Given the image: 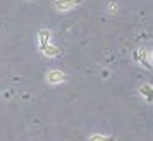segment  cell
<instances>
[{
	"label": "cell",
	"mask_w": 153,
	"mask_h": 141,
	"mask_svg": "<svg viewBox=\"0 0 153 141\" xmlns=\"http://www.w3.org/2000/svg\"><path fill=\"white\" fill-rule=\"evenodd\" d=\"M38 48L45 57H50V59H55V57L60 55V48L55 47L52 43V33L50 29H42L38 33Z\"/></svg>",
	"instance_id": "obj_1"
},
{
	"label": "cell",
	"mask_w": 153,
	"mask_h": 141,
	"mask_svg": "<svg viewBox=\"0 0 153 141\" xmlns=\"http://www.w3.org/2000/svg\"><path fill=\"white\" fill-rule=\"evenodd\" d=\"M132 57L139 65H145V69H152V52H150V48H138Z\"/></svg>",
	"instance_id": "obj_2"
},
{
	"label": "cell",
	"mask_w": 153,
	"mask_h": 141,
	"mask_svg": "<svg viewBox=\"0 0 153 141\" xmlns=\"http://www.w3.org/2000/svg\"><path fill=\"white\" fill-rule=\"evenodd\" d=\"M81 4H83V0H53V7H55L59 12L72 10V9L79 7Z\"/></svg>",
	"instance_id": "obj_3"
},
{
	"label": "cell",
	"mask_w": 153,
	"mask_h": 141,
	"mask_svg": "<svg viewBox=\"0 0 153 141\" xmlns=\"http://www.w3.org/2000/svg\"><path fill=\"white\" fill-rule=\"evenodd\" d=\"M47 81L50 85H60L65 81V72H62L60 69H52L47 72Z\"/></svg>",
	"instance_id": "obj_4"
},
{
	"label": "cell",
	"mask_w": 153,
	"mask_h": 141,
	"mask_svg": "<svg viewBox=\"0 0 153 141\" xmlns=\"http://www.w3.org/2000/svg\"><path fill=\"white\" fill-rule=\"evenodd\" d=\"M152 88H153L152 83H145V85L139 86V95H141L148 103H152V91H153Z\"/></svg>",
	"instance_id": "obj_5"
},
{
	"label": "cell",
	"mask_w": 153,
	"mask_h": 141,
	"mask_svg": "<svg viewBox=\"0 0 153 141\" xmlns=\"http://www.w3.org/2000/svg\"><path fill=\"white\" fill-rule=\"evenodd\" d=\"M90 141H115V138L114 136H108V134H91L90 136Z\"/></svg>",
	"instance_id": "obj_6"
},
{
	"label": "cell",
	"mask_w": 153,
	"mask_h": 141,
	"mask_svg": "<svg viewBox=\"0 0 153 141\" xmlns=\"http://www.w3.org/2000/svg\"><path fill=\"white\" fill-rule=\"evenodd\" d=\"M108 7H110V10H112V12H114V9H115V10H117V5H115V4H110V5H108Z\"/></svg>",
	"instance_id": "obj_7"
}]
</instances>
